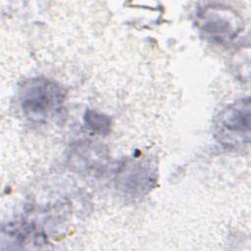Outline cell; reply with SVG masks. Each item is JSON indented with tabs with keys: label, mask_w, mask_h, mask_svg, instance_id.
Wrapping results in <instances>:
<instances>
[{
	"label": "cell",
	"mask_w": 251,
	"mask_h": 251,
	"mask_svg": "<svg viewBox=\"0 0 251 251\" xmlns=\"http://www.w3.org/2000/svg\"><path fill=\"white\" fill-rule=\"evenodd\" d=\"M59 95L54 84L36 80L26 89L23 108L33 118H44L59 103Z\"/></svg>",
	"instance_id": "cell-1"
},
{
	"label": "cell",
	"mask_w": 251,
	"mask_h": 251,
	"mask_svg": "<svg viewBox=\"0 0 251 251\" xmlns=\"http://www.w3.org/2000/svg\"><path fill=\"white\" fill-rule=\"evenodd\" d=\"M226 129L232 132H243L249 129V106L246 109L235 107L226 111L221 119Z\"/></svg>",
	"instance_id": "cell-2"
}]
</instances>
